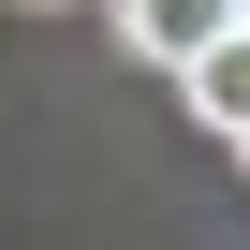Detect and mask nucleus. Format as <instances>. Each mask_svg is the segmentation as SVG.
<instances>
[{"label": "nucleus", "instance_id": "1", "mask_svg": "<svg viewBox=\"0 0 250 250\" xmlns=\"http://www.w3.org/2000/svg\"><path fill=\"white\" fill-rule=\"evenodd\" d=\"M235 15H250V0H118V44H133V59H162V74H191Z\"/></svg>", "mask_w": 250, "mask_h": 250}, {"label": "nucleus", "instance_id": "2", "mask_svg": "<svg viewBox=\"0 0 250 250\" xmlns=\"http://www.w3.org/2000/svg\"><path fill=\"white\" fill-rule=\"evenodd\" d=\"M177 88H191V118H206V133H250V15H235V30L177 74Z\"/></svg>", "mask_w": 250, "mask_h": 250}, {"label": "nucleus", "instance_id": "3", "mask_svg": "<svg viewBox=\"0 0 250 250\" xmlns=\"http://www.w3.org/2000/svg\"><path fill=\"white\" fill-rule=\"evenodd\" d=\"M15 15H74V0H15Z\"/></svg>", "mask_w": 250, "mask_h": 250}]
</instances>
